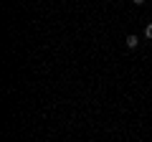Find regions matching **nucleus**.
<instances>
[{
	"mask_svg": "<svg viewBox=\"0 0 152 142\" xmlns=\"http://www.w3.org/2000/svg\"><path fill=\"white\" fill-rule=\"evenodd\" d=\"M137 43H140V41H137V36H134V33H129V36L124 38V46H127L129 51H134V48H137Z\"/></svg>",
	"mask_w": 152,
	"mask_h": 142,
	"instance_id": "1",
	"label": "nucleus"
},
{
	"mask_svg": "<svg viewBox=\"0 0 152 142\" xmlns=\"http://www.w3.org/2000/svg\"><path fill=\"white\" fill-rule=\"evenodd\" d=\"M145 38L152 41V23H147V26H145Z\"/></svg>",
	"mask_w": 152,
	"mask_h": 142,
	"instance_id": "2",
	"label": "nucleus"
},
{
	"mask_svg": "<svg viewBox=\"0 0 152 142\" xmlns=\"http://www.w3.org/2000/svg\"><path fill=\"white\" fill-rule=\"evenodd\" d=\"M132 3H134V5H145V0H132Z\"/></svg>",
	"mask_w": 152,
	"mask_h": 142,
	"instance_id": "3",
	"label": "nucleus"
}]
</instances>
